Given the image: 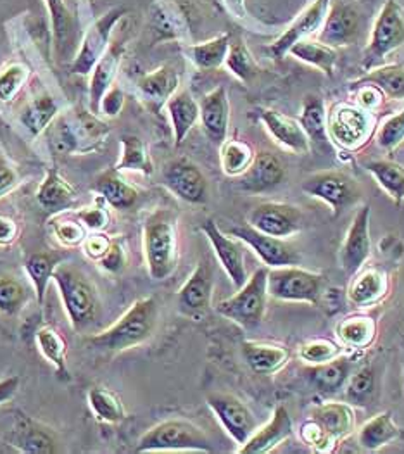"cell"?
I'll return each mask as SVG.
<instances>
[{
    "instance_id": "obj_1",
    "label": "cell",
    "mask_w": 404,
    "mask_h": 454,
    "mask_svg": "<svg viewBox=\"0 0 404 454\" xmlns=\"http://www.w3.org/2000/svg\"><path fill=\"white\" fill-rule=\"evenodd\" d=\"M111 129L90 109L71 107L59 113L45 131L47 145L56 156H85L101 151Z\"/></svg>"
},
{
    "instance_id": "obj_2",
    "label": "cell",
    "mask_w": 404,
    "mask_h": 454,
    "mask_svg": "<svg viewBox=\"0 0 404 454\" xmlns=\"http://www.w3.org/2000/svg\"><path fill=\"white\" fill-rule=\"evenodd\" d=\"M158 301L156 297H142L135 301L125 315L116 324L96 335H89L85 342L90 348L102 351H127L144 344L158 325Z\"/></svg>"
},
{
    "instance_id": "obj_3",
    "label": "cell",
    "mask_w": 404,
    "mask_h": 454,
    "mask_svg": "<svg viewBox=\"0 0 404 454\" xmlns=\"http://www.w3.org/2000/svg\"><path fill=\"white\" fill-rule=\"evenodd\" d=\"M144 254L152 280L163 282L178 264L176 216L169 209L154 211L144 223Z\"/></svg>"
},
{
    "instance_id": "obj_4",
    "label": "cell",
    "mask_w": 404,
    "mask_h": 454,
    "mask_svg": "<svg viewBox=\"0 0 404 454\" xmlns=\"http://www.w3.org/2000/svg\"><path fill=\"white\" fill-rule=\"evenodd\" d=\"M354 428V411L344 403H327L311 410L301 425L304 444L318 453H329L340 439Z\"/></svg>"
},
{
    "instance_id": "obj_5",
    "label": "cell",
    "mask_w": 404,
    "mask_h": 454,
    "mask_svg": "<svg viewBox=\"0 0 404 454\" xmlns=\"http://www.w3.org/2000/svg\"><path fill=\"white\" fill-rule=\"evenodd\" d=\"M136 453L199 451L213 453V446L201 428L187 420H167L149 428L136 444Z\"/></svg>"
},
{
    "instance_id": "obj_6",
    "label": "cell",
    "mask_w": 404,
    "mask_h": 454,
    "mask_svg": "<svg viewBox=\"0 0 404 454\" xmlns=\"http://www.w3.org/2000/svg\"><path fill=\"white\" fill-rule=\"evenodd\" d=\"M52 280L59 289L69 324L76 332H80L85 325L92 322L96 315L97 297L94 286L78 268L71 264H58Z\"/></svg>"
},
{
    "instance_id": "obj_7",
    "label": "cell",
    "mask_w": 404,
    "mask_h": 454,
    "mask_svg": "<svg viewBox=\"0 0 404 454\" xmlns=\"http://www.w3.org/2000/svg\"><path fill=\"white\" fill-rule=\"evenodd\" d=\"M267 280L268 270H256L247 278V282L240 289H237V294L216 304V311L244 328L258 326L263 322L267 313Z\"/></svg>"
},
{
    "instance_id": "obj_8",
    "label": "cell",
    "mask_w": 404,
    "mask_h": 454,
    "mask_svg": "<svg viewBox=\"0 0 404 454\" xmlns=\"http://www.w3.org/2000/svg\"><path fill=\"white\" fill-rule=\"evenodd\" d=\"M404 45V7L398 0H385L371 30L369 45L363 52L367 71L382 65L387 56Z\"/></svg>"
},
{
    "instance_id": "obj_9",
    "label": "cell",
    "mask_w": 404,
    "mask_h": 454,
    "mask_svg": "<svg viewBox=\"0 0 404 454\" xmlns=\"http://www.w3.org/2000/svg\"><path fill=\"white\" fill-rule=\"evenodd\" d=\"M127 7H114L97 18L82 35L78 51L69 65L71 74L90 76L92 69L102 59V56L111 47V38L118 23L127 16Z\"/></svg>"
},
{
    "instance_id": "obj_10",
    "label": "cell",
    "mask_w": 404,
    "mask_h": 454,
    "mask_svg": "<svg viewBox=\"0 0 404 454\" xmlns=\"http://www.w3.org/2000/svg\"><path fill=\"white\" fill-rule=\"evenodd\" d=\"M268 295L287 302H309L318 306L325 289L323 275L303 270L299 266H282L268 270Z\"/></svg>"
},
{
    "instance_id": "obj_11",
    "label": "cell",
    "mask_w": 404,
    "mask_h": 454,
    "mask_svg": "<svg viewBox=\"0 0 404 454\" xmlns=\"http://www.w3.org/2000/svg\"><path fill=\"white\" fill-rule=\"evenodd\" d=\"M327 129L340 147L358 151L373 135L375 114L360 106L337 104L327 114Z\"/></svg>"
},
{
    "instance_id": "obj_12",
    "label": "cell",
    "mask_w": 404,
    "mask_h": 454,
    "mask_svg": "<svg viewBox=\"0 0 404 454\" xmlns=\"http://www.w3.org/2000/svg\"><path fill=\"white\" fill-rule=\"evenodd\" d=\"M301 189L304 194L329 204L336 216L361 197V189L358 182L349 175L334 169L309 175L304 180Z\"/></svg>"
},
{
    "instance_id": "obj_13",
    "label": "cell",
    "mask_w": 404,
    "mask_h": 454,
    "mask_svg": "<svg viewBox=\"0 0 404 454\" xmlns=\"http://www.w3.org/2000/svg\"><path fill=\"white\" fill-rule=\"evenodd\" d=\"M161 178L171 194L189 204H204L207 200V178L201 168L189 158H175L167 162Z\"/></svg>"
},
{
    "instance_id": "obj_14",
    "label": "cell",
    "mask_w": 404,
    "mask_h": 454,
    "mask_svg": "<svg viewBox=\"0 0 404 454\" xmlns=\"http://www.w3.org/2000/svg\"><path fill=\"white\" fill-rule=\"evenodd\" d=\"M207 406L238 446H244L256 432L254 415L236 395L213 392L207 395Z\"/></svg>"
},
{
    "instance_id": "obj_15",
    "label": "cell",
    "mask_w": 404,
    "mask_h": 454,
    "mask_svg": "<svg viewBox=\"0 0 404 454\" xmlns=\"http://www.w3.org/2000/svg\"><path fill=\"white\" fill-rule=\"evenodd\" d=\"M247 225L269 237L285 240L303 228L304 216L301 209L296 206L284 202H263L249 213Z\"/></svg>"
},
{
    "instance_id": "obj_16",
    "label": "cell",
    "mask_w": 404,
    "mask_h": 454,
    "mask_svg": "<svg viewBox=\"0 0 404 454\" xmlns=\"http://www.w3.org/2000/svg\"><path fill=\"white\" fill-rule=\"evenodd\" d=\"M229 235L236 237L242 244L249 246L256 253V256L263 261L268 268L298 266L301 260L298 251L292 246H289L284 239L269 237L267 233H261L251 225L230 228Z\"/></svg>"
},
{
    "instance_id": "obj_17",
    "label": "cell",
    "mask_w": 404,
    "mask_h": 454,
    "mask_svg": "<svg viewBox=\"0 0 404 454\" xmlns=\"http://www.w3.org/2000/svg\"><path fill=\"white\" fill-rule=\"evenodd\" d=\"M202 233L207 237L216 258L223 266L225 273L229 275L230 282L236 289H240L249 275L244 260V247L238 239H232V235L221 231L220 227L214 223V220H206L201 225Z\"/></svg>"
},
{
    "instance_id": "obj_18",
    "label": "cell",
    "mask_w": 404,
    "mask_h": 454,
    "mask_svg": "<svg viewBox=\"0 0 404 454\" xmlns=\"http://www.w3.org/2000/svg\"><path fill=\"white\" fill-rule=\"evenodd\" d=\"M330 2L332 0H315L309 7H306L287 30L282 33L273 43H269V56L278 61L285 54H289L292 45H296L299 40L309 38L313 33L320 32L329 14Z\"/></svg>"
},
{
    "instance_id": "obj_19",
    "label": "cell",
    "mask_w": 404,
    "mask_h": 454,
    "mask_svg": "<svg viewBox=\"0 0 404 454\" xmlns=\"http://www.w3.org/2000/svg\"><path fill=\"white\" fill-rule=\"evenodd\" d=\"M370 206L365 204L354 216L340 247V266L347 275L358 273L370 258Z\"/></svg>"
},
{
    "instance_id": "obj_20",
    "label": "cell",
    "mask_w": 404,
    "mask_h": 454,
    "mask_svg": "<svg viewBox=\"0 0 404 454\" xmlns=\"http://www.w3.org/2000/svg\"><path fill=\"white\" fill-rule=\"evenodd\" d=\"M361 18L358 9L346 0L330 2L329 14L322 30L318 32V40L330 47H346L351 45L360 33Z\"/></svg>"
},
{
    "instance_id": "obj_21",
    "label": "cell",
    "mask_w": 404,
    "mask_h": 454,
    "mask_svg": "<svg viewBox=\"0 0 404 454\" xmlns=\"http://www.w3.org/2000/svg\"><path fill=\"white\" fill-rule=\"evenodd\" d=\"M285 180V166L278 156L261 151L238 176V189L247 194H267Z\"/></svg>"
},
{
    "instance_id": "obj_22",
    "label": "cell",
    "mask_w": 404,
    "mask_h": 454,
    "mask_svg": "<svg viewBox=\"0 0 404 454\" xmlns=\"http://www.w3.org/2000/svg\"><path fill=\"white\" fill-rule=\"evenodd\" d=\"M214 287V275L209 261L198 262L187 282L178 291V308L187 317H199L209 306Z\"/></svg>"
},
{
    "instance_id": "obj_23",
    "label": "cell",
    "mask_w": 404,
    "mask_h": 454,
    "mask_svg": "<svg viewBox=\"0 0 404 454\" xmlns=\"http://www.w3.org/2000/svg\"><path fill=\"white\" fill-rule=\"evenodd\" d=\"M199 121L206 137L214 144L221 145L227 140L230 127V100L223 85L207 92L199 102Z\"/></svg>"
},
{
    "instance_id": "obj_24",
    "label": "cell",
    "mask_w": 404,
    "mask_h": 454,
    "mask_svg": "<svg viewBox=\"0 0 404 454\" xmlns=\"http://www.w3.org/2000/svg\"><path fill=\"white\" fill-rule=\"evenodd\" d=\"M178 87L180 74L169 65L159 66L158 69L144 74L136 83L138 96L152 113H159L163 107H167V102L178 90Z\"/></svg>"
},
{
    "instance_id": "obj_25",
    "label": "cell",
    "mask_w": 404,
    "mask_h": 454,
    "mask_svg": "<svg viewBox=\"0 0 404 454\" xmlns=\"http://www.w3.org/2000/svg\"><path fill=\"white\" fill-rule=\"evenodd\" d=\"M36 202L43 211L56 216L74 207L78 202V192L58 168H50L38 187Z\"/></svg>"
},
{
    "instance_id": "obj_26",
    "label": "cell",
    "mask_w": 404,
    "mask_h": 454,
    "mask_svg": "<svg viewBox=\"0 0 404 454\" xmlns=\"http://www.w3.org/2000/svg\"><path fill=\"white\" fill-rule=\"evenodd\" d=\"M260 118H261L267 131L271 135V138L278 145H282L287 151L296 153L299 156L309 153L311 144H309V138L299 121H296L282 113H276L273 109H261Z\"/></svg>"
},
{
    "instance_id": "obj_27",
    "label": "cell",
    "mask_w": 404,
    "mask_h": 454,
    "mask_svg": "<svg viewBox=\"0 0 404 454\" xmlns=\"http://www.w3.org/2000/svg\"><path fill=\"white\" fill-rule=\"evenodd\" d=\"M45 7L50 16L58 59L66 61L67 58H74L78 51V45H76L78 28H76V20L66 0H45Z\"/></svg>"
},
{
    "instance_id": "obj_28",
    "label": "cell",
    "mask_w": 404,
    "mask_h": 454,
    "mask_svg": "<svg viewBox=\"0 0 404 454\" xmlns=\"http://www.w3.org/2000/svg\"><path fill=\"white\" fill-rule=\"evenodd\" d=\"M292 435V420L289 411L284 406H276L273 417L263 428H256V432L249 437V441L240 446V454H265L273 451L284 441Z\"/></svg>"
},
{
    "instance_id": "obj_29",
    "label": "cell",
    "mask_w": 404,
    "mask_h": 454,
    "mask_svg": "<svg viewBox=\"0 0 404 454\" xmlns=\"http://www.w3.org/2000/svg\"><path fill=\"white\" fill-rule=\"evenodd\" d=\"M125 47L120 42L111 43L107 52L102 56L101 61L96 65L90 73V85H89V109L94 114H99V106L105 92L114 85V78L120 71L123 61Z\"/></svg>"
},
{
    "instance_id": "obj_30",
    "label": "cell",
    "mask_w": 404,
    "mask_h": 454,
    "mask_svg": "<svg viewBox=\"0 0 404 454\" xmlns=\"http://www.w3.org/2000/svg\"><path fill=\"white\" fill-rule=\"evenodd\" d=\"M11 446L21 453L52 454L58 453L56 437L42 423L30 419L28 415H18L11 437Z\"/></svg>"
},
{
    "instance_id": "obj_31",
    "label": "cell",
    "mask_w": 404,
    "mask_h": 454,
    "mask_svg": "<svg viewBox=\"0 0 404 454\" xmlns=\"http://www.w3.org/2000/svg\"><path fill=\"white\" fill-rule=\"evenodd\" d=\"M167 111L171 120L175 147H180L185 142L187 135L199 121V116H201L199 102L189 90L178 89L167 102Z\"/></svg>"
},
{
    "instance_id": "obj_32",
    "label": "cell",
    "mask_w": 404,
    "mask_h": 454,
    "mask_svg": "<svg viewBox=\"0 0 404 454\" xmlns=\"http://www.w3.org/2000/svg\"><path fill=\"white\" fill-rule=\"evenodd\" d=\"M92 192L99 195L109 207L120 211L134 207L140 197L138 191L121 176V171L116 168L104 171L96 178Z\"/></svg>"
},
{
    "instance_id": "obj_33",
    "label": "cell",
    "mask_w": 404,
    "mask_h": 454,
    "mask_svg": "<svg viewBox=\"0 0 404 454\" xmlns=\"http://www.w3.org/2000/svg\"><path fill=\"white\" fill-rule=\"evenodd\" d=\"M389 293V277L382 268L363 270L349 286L347 299L358 308L373 306Z\"/></svg>"
},
{
    "instance_id": "obj_34",
    "label": "cell",
    "mask_w": 404,
    "mask_h": 454,
    "mask_svg": "<svg viewBox=\"0 0 404 454\" xmlns=\"http://www.w3.org/2000/svg\"><path fill=\"white\" fill-rule=\"evenodd\" d=\"M242 356L254 373L273 375L287 364L291 353L284 346L245 340L242 344Z\"/></svg>"
},
{
    "instance_id": "obj_35",
    "label": "cell",
    "mask_w": 404,
    "mask_h": 454,
    "mask_svg": "<svg viewBox=\"0 0 404 454\" xmlns=\"http://www.w3.org/2000/svg\"><path fill=\"white\" fill-rule=\"evenodd\" d=\"M353 373V361L347 357L337 356L322 364H311L307 375L311 384L322 394H337L344 389Z\"/></svg>"
},
{
    "instance_id": "obj_36",
    "label": "cell",
    "mask_w": 404,
    "mask_h": 454,
    "mask_svg": "<svg viewBox=\"0 0 404 454\" xmlns=\"http://www.w3.org/2000/svg\"><path fill=\"white\" fill-rule=\"evenodd\" d=\"M61 113L58 100L50 94H40L32 98L19 113V123L32 138L40 137L52 125Z\"/></svg>"
},
{
    "instance_id": "obj_37",
    "label": "cell",
    "mask_w": 404,
    "mask_h": 454,
    "mask_svg": "<svg viewBox=\"0 0 404 454\" xmlns=\"http://www.w3.org/2000/svg\"><path fill=\"white\" fill-rule=\"evenodd\" d=\"M401 430L392 420L391 413H380L365 423L358 432V442L365 451H378L396 439H400Z\"/></svg>"
},
{
    "instance_id": "obj_38",
    "label": "cell",
    "mask_w": 404,
    "mask_h": 454,
    "mask_svg": "<svg viewBox=\"0 0 404 454\" xmlns=\"http://www.w3.org/2000/svg\"><path fill=\"white\" fill-rule=\"evenodd\" d=\"M230 42H232L230 33H221L211 40L187 47V56L198 69L213 71L225 66Z\"/></svg>"
},
{
    "instance_id": "obj_39",
    "label": "cell",
    "mask_w": 404,
    "mask_h": 454,
    "mask_svg": "<svg viewBox=\"0 0 404 454\" xmlns=\"http://www.w3.org/2000/svg\"><path fill=\"white\" fill-rule=\"evenodd\" d=\"M361 85H373L384 96L401 100L404 98V65L378 66L351 83L353 89Z\"/></svg>"
},
{
    "instance_id": "obj_40",
    "label": "cell",
    "mask_w": 404,
    "mask_h": 454,
    "mask_svg": "<svg viewBox=\"0 0 404 454\" xmlns=\"http://www.w3.org/2000/svg\"><path fill=\"white\" fill-rule=\"evenodd\" d=\"M309 144L318 149H325L329 145V129H327V111L325 102L318 96H307L304 100L303 113L299 120Z\"/></svg>"
},
{
    "instance_id": "obj_41",
    "label": "cell",
    "mask_w": 404,
    "mask_h": 454,
    "mask_svg": "<svg viewBox=\"0 0 404 454\" xmlns=\"http://www.w3.org/2000/svg\"><path fill=\"white\" fill-rule=\"evenodd\" d=\"M289 54H292L296 59L303 61L306 65L315 66L316 69L323 71L329 78L334 76L337 59H338L337 49L327 43H322L320 40H311V38L299 40L296 45H292Z\"/></svg>"
},
{
    "instance_id": "obj_42",
    "label": "cell",
    "mask_w": 404,
    "mask_h": 454,
    "mask_svg": "<svg viewBox=\"0 0 404 454\" xmlns=\"http://www.w3.org/2000/svg\"><path fill=\"white\" fill-rule=\"evenodd\" d=\"M338 339L353 349H365L377 337V322L363 313L346 317L337 326Z\"/></svg>"
},
{
    "instance_id": "obj_43",
    "label": "cell",
    "mask_w": 404,
    "mask_h": 454,
    "mask_svg": "<svg viewBox=\"0 0 404 454\" xmlns=\"http://www.w3.org/2000/svg\"><path fill=\"white\" fill-rule=\"evenodd\" d=\"M120 145H121V153L114 164L118 171H136L145 176L154 173V164L149 156L147 145L140 137L123 135L120 138Z\"/></svg>"
},
{
    "instance_id": "obj_44",
    "label": "cell",
    "mask_w": 404,
    "mask_h": 454,
    "mask_svg": "<svg viewBox=\"0 0 404 454\" xmlns=\"http://www.w3.org/2000/svg\"><path fill=\"white\" fill-rule=\"evenodd\" d=\"M35 339L42 356L54 366L59 375H67V344L63 333L58 328L45 325L36 330Z\"/></svg>"
},
{
    "instance_id": "obj_45",
    "label": "cell",
    "mask_w": 404,
    "mask_h": 454,
    "mask_svg": "<svg viewBox=\"0 0 404 454\" xmlns=\"http://www.w3.org/2000/svg\"><path fill=\"white\" fill-rule=\"evenodd\" d=\"M89 406L94 417L102 423H120L127 419L121 397L107 387H92L87 392Z\"/></svg>"
},
{
    "instance_id": "obj_46",
    "label": "cell",
    "mask_w": 404,
    "mask_h": 454,
    "mask_svg": "<svg viewBox=\"0 0 404 454\" xmlns=\"http://www.w3.org/2000/svg\"><path fill=\"white\" fill-rule=\"evenodd\" d=\"M377 184L389 194L394 202L404 200V166L391 160H377L365 166Z\"/></svg>"
},
{
    "instance_id": "obj_47",
    "label": "cell",
    "mask_w": 404,
    "mask_h": 454,
    "mask_svg": "<svg viewBox=\"0 0 404 454\" xmlns=\"http://www.w3.org/2000/svg\"><path fill=\"white\" fill-rule=\"evenodd\" d=\"M58 268V258L50 253H34L25 262V271L34 286L36 301L42 306L45 301L47 287Z\"/></svg>"
},
{
    "instance_id": "obj_48",
    "label": "cell",
    "mask_w": 404,
    "mask_h": 454,
    "mask_svg": "<svg viewBox=\"0 0 404 454\" xmlns=\"http://www.w3.org/2000/svg\"><path fill=\"white\" fill-rule=\"evenodd\" d=\"M225 66L242 83H251L260 73V66L242 38H236L230 42Z\"/></svg>"
},
{
    "instance_id": "obj_49",
    "label": "cell",
    "mask_w": 404,
    "mask_h": 454,
    "mask_svg": "<svg viewBox=\"0 0 404 454\" xmlns=\"http://www.w3.org/2000/svg\"><path fill=\"white\" fill-rule=\"evenodd\" d=\"M254 151L242 140H225L220 145L221 169L227 176H240L254 160Z\"/></svg>"
},
{
    "instance_id": "obj_50",
    "label": "cell",
    "mask_w": 404,
    "mask_h": 454,
    "mask_svg": "<svg viewBox=\"0 0 404 454\" xmlns=\"http://www.w3.org/2000/svg\"><path fill=\"white\" fill-rule=\"evenodd\" d=\"M344 389H346V397L351 404L369 406L375 394V372L370 364L353 372Z\"/></svg>"
},
{
    "instance_id": "obj_51",
    "label": "cell",
    "mask_w": 404,
    "mask_h": 454,
    "mask_svg": "<svg viewBox=\"0 0 404 454\" xmlns=\"http://www.w3.org/2000/svg\"><path fill=\"white\" fill-rule=\"evenodd\" d=\"M30 78V67L23 63H12L0 71V102H11L18 98Z\"/></svg>"
},
{
    "instance_id": "obj_52",
    "label": "cell",
    "mask_w": 404,
    "mask_h": 454,
    "mask_svg": "<svg viewBox=\"0 0 404 454\" xmlns=\"http://www.w3.org/2000/svg\"><path fill=\"white\" fill-rule=\"evenodd\" d=\"M27 289L14 277H0V313L14 317L27 304Z\"/></svg>"
},
{
    "instance_id": "obj_53",
    "label": "cell",
    "mask_w": 404,
    "mask_h": 454,
    "mask_svg": "<svg viewBox=\"0 0 404 454\" xmlns=\"http://www.w3.org/2000/svg\"><path fill=\"white\" fill-rule=\"evenodd\" d=\"M50 227L54 231V237L66 247H76L82 246L85 237H87V228L82 225V222L71 220V218H65L63 215H56L50 222Z\"/></svg>"
},
{
    "instance_id": "obj_54",
    "label": "cell",
    "mask_w": 404,
    "mask_h": 454,
    "mask_svg": "<svg viewBox=\"0 0 404 454\" xmlns=\"http://www.w3.org/2000/svg\"><path fill=\"white\" fill-rule=\"evenodd\" d=\"M340 356V346L329 339H315L299 349V357L307 364H322Z\"/></svg>"
},
{
    "instance_id": "obj_55",
    "label": "cell",
    "mask_w": 404,
    "mask_h": 454,
    "mask_svg": "<svg viewBox=\"0 0 404 454\" xmlns=\"http://www.w3.org/2000/svg\"><path fill=\"white\" fill-rule=\"evenodd\" d=\"M404 140V109L389 118L377 131V144L380 149L391 153L398 149Z\"/></svg>"
},
{
    "instance_id": "obj_56",
    "label": "cell",
    "mask_w": 404,
    "mask_h": 454,
    "mask_svg": "<svg viewBox=\"0 0 404 454\" xmlns=\"http://www.w3.org/2000/svg\"><path fill=\"white\" fill-rule=\"evenodd\" d=\"M109 206L102 200L101 197H97V202H94L92 206H87V207H82L78 213H76V218L82 222V225L87 228V230H92V231H102L104 228L109 225Z\"/></svg>"
},
{
    "instance_id": "obj_57",
    "label": "cell",
    "mask_w": 404,
    "mask_h": 454,
    "mask_svg": "<svg viewBox=\"0 0 404 454\" xmlns=\"http://www.w3.org/2000/svg\"><path fill=\"white\" fill-rule=\"evenodd\" d=\"M97 262L101 264L102 270H105L107 273H120L121 270H125V266H127V249H125L123 242L118 240V239L111 240L109 249L105 251V254Z\"/></svg>"
},
{
    "instance_id": "obj_58",
    "label": "cell",
    "mask_w": 404,
    "mask_h": 454,
    "mask_svg": "<svg viewBox=\"0 0 404 454\" xmlns=\"http://www.w3.org/2000/svg\"><path fill=\"white\" fill-rule=\"evenodd\" d=\"M123 106H125V94H123V90L120 87L113 85L105 92V96L102 98L99 113L104 114L105 118H116V116H120Z\"/></svg>"
},
{
    "instance_id": "obj_59",
    "label": "cell",
    "mask_w": 404,
    "mask_h": 454,
    "mask_svg": "<svg viewBox=\"0 0 404 454\" xmlns=\"http://www.w3.org/2000/svg\"><path fill=\"white\" fill-rule=\"evenodd\" d=\"M111 240H113V239H109V237L104 235L102 231H94V233H90V235L85 237V240H83L82 246H83L85 254H87L90 260L99 261L102 256L105 254V251L109 249Z\"/></svg>"
},
{
    "instance_id": "obj_60",
    "label": "cell",
    "mask_w": 404,
    "mask_h": 454,
    "mask_svg": "<svg viewBox=\"0 0 404 454\" xmlns=\"http://www.w3.org/2000/svg\"><path fill=\"white\" fill-rule=\"evenodd\" d=\"M19 185V175L18 169L0 156V199L11 194Z\"/></svg>"
},
{
    "instance_id": "obj_61",
    "label": "cell",
    "mask_w": 404,
    "mask_h": 454,
    "mask_svg": "<svg viewBox=\"0 0 404 454\" xmlns=\"http://www.w3.org/2000/svg\"><path fill=\"white\" fill-rule=\"evenodd\" d=\"M356 89H358L356 102H358L360 107H363L367 111H375L382 104L384 94L377 87H373V85H361V87H356Z\"/></svg>"
},
{
    "instance_id": "obj_62",
    "label": "cell",
    "mask_w": 404,
    "mask_h": 454,
    "mask_svg": "<svg viewBox=\"0 0 404 454\" xmlns=\"http://www.w3.org/2000/svg\"><path fill=\"white\" fill-rule=\"evenodd\" d=\"M18 235H19L18 223L9 216L0 215V246L12 244L18 239Z\"/></svg>"
},
{
    "instance_id": "obj_63",
    "label": "cell",
    "mask_w": 404,
    "mask_h": 454,
    "mask_svg": "<svg viewBox=\"0 0 404 454\" xmlns=\"http://www.w3.org/2000/svg\"><path fill=\"white\" fill-rule=\"evenodd\" d=\"M19 384H21V379L18 375H12V377H7V379L0 380V404L11 401L18 394Z\"/></svg>"
},
{
    "instance_id": "obj_64",
    "label": "cell",
    "mask_w": 404,
    "mask_h": 454,
    "mask_svg": "<svg viewBox=\"0 0 404 454\" xmlns=\"http://www.w3.org/2000/svg\"><path fill=\"white\" fill-rule=\"evenodd\" d=\"M227 11L237 18V20H245L247 18V7L245 0H223Z\"/></svg>"
}]
</instances>
